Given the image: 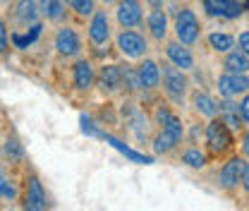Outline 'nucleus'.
Here are the masks:
<instances>
[{
	"label": "nucleus",
	"mask_w": 249,
	"mask_h": 211,
	"mask_svg": "<svg viewBox=\"0 0 249 211\" xmlns=\"http://www.w3.org/2000/svg\"><path fill=\"white\" fill-rule=\"evenodd\" d=\"M101 2H113V0H101Z\"/></svg>",
	"instance_id": "nucleus-34"
},
{
	"label": "nucleus",
	"mask_w": 249,
	"mask_h": 211,
	"mask_svg": "<svg viewBox=\"0 0 249 211\" xmlns=\"http://www.w3.org/2000/svg\"><path fill=\"white\" fill-rule=\"evenodd\" d=\"M137 72H139V79H142L144 89H156L160 84V67L154 60H144Z\"/></svg>",
	"instance_id": "nucleus-16"
},
{
	"label": "nucleus",
	"mask_w": 249,
	"mask_h": 211,
	"mask_svg": "<svg viewBox=\"0 0 249 211\" xmlns=\"http://www.w3.org/2000/svg\"><path fill=\"white\" fill-rule=\"evenodd\" d=\"M235 43H237V51H242L249 58V31H242L240 36H235Z\"/></svg>",
	"instance_id": "nucleus-27"
},
{
	"label": "nucleus",
	"mask_w": 249,
	"mask_h": 211,
	"mask_svg": "<svg viewBox=\"0 0 249 211\" xmlns=\"http://www.w3.org/2000/svg\"><path fill=\"white\" fill-rule=\"evenodd\" d=\"M36 17H38V5H36L34 0H22V2L17 5V19H19L22 24L36 22Z\"/></svg>",
	"instance_id": "nucleus-23"
},
{
	"label": "nucleus",
	"mask_w": 249,
	"mask_h": 211,
	"mask_svg": "<svg viewBox=\"0 0 249 211\" xmlns=\"http://www.w3.org/2000/svg\"><path fill=\"white\" fill-rule=\"evenodd\" d=\"M118 48L123 51L127 58L139 60V58H144V53H146V38L132 29L120 31V36H118Z\"/></svg>",
	"instance_id": "nucleus-5"
},
{
	"label": "nucleus",
	"mask_w": 249,
	"mask_h": 211,
	"mask_svg": "<svg viewBox=\"0 0 249 211\" xmlns=\"http://www.w3.org/2000/svg\"><path fill=\"white\" fill-rule=\"evenodd\" d=\"M7 48V31H5V24H2V19H0V53Z\"/></svg>",
	"instance_id": "nucleus-32"
},
{
	"label": "nucleus",
	"mask_w": 249,
	"mask_h": 211,
	"mask_svg": "<svg viewBox=\"0 0 249 211\" xmlns=\"http://www.w3.org/2000/svg\"><path fill=\"white\" fill-rule=\"evenodd\" d=\"M182 163L189 166V168H204L206 166V156L201 153V149H196V147H187L182 151Z\"/></svg>",
	"instance_id": "nucleus-24"
},
{
	"label": "nucleus",
	"mask_w": 249,
	"mask_h": 211,
	"mask_svg": "<svg viewBox=\"0 0 249 211\" xmlns=\"http://www.w3.org/2000/svg\"><path fill=\"white\" fill-rule=\"evenodd\" d=\"M24 209L27 211H48V199H46V192H43L38 178H29V182H27Z\"/></svg>",
	"instance_id": "nucleus-11"
},
{
	"label": "nucleus",
	"mask_w": 249,
	"mask_h": 211,
	"mask_svg": "<svg viewBox=\"0 0 249 211\" xmlns=\"http://www.w3.org/2000/svg\"><path fill=\"white\" fill-rule=\"evenodd\" d=\"M206 147H209V153L213 158L228 153L230 147H232V132L218 118H211V122L206 125Z\"/></svg>",
	"instance_id": "nucleus-2"
},
{
	"label": "nucleus",
	"mask_w": 249,
	"mask_h": 211,
	"mask_svg": "<svg viewBox=\"0 0 249 211\" xmlns=\"http://www.w3.org/2000/svg\"><path fill=\"white\" fill-rule=\"evenodd\" d=\"M160 77H163L165 94H168L173 101L182 103V98L187 96V87H189V82H187V77H185V70H180V67H175V65L170 62V65H163Z\"/></svg>",
	"instance_id": "nucleus-3"
},
{
	"label": "nucleus",
	"mask_w": 249,
	"mask_h": 211,
	"mask_svg": "<svg viewBox=\"0 0 249 211\" xmlns=\"http://www.w3.org/2000/svg\"><path fill=\"white\" fill-rule=\"evenodd\" d=\"M98 79H101V87H103V89H108V91L120 89V87H123V67H118V65H108V67L101 70Z\"/></svg>",
	"instance_id": "nucleus-18"
},
{
	"label": "nucleus",
	"mask_w": 249,
	"mask_h": 211,
	"mask_svg": "<svg viewBox=\"0 0 249 211\" xmlns=\"http://www.w3.org/2000/svg\"><path fill=\"white\" fill-rule=\"evenodd\" d=\"M115 15H118L120 27H124V29L139 27L142 19H144V12H142V2L139 0H120Z\"/></svg>",
	"instance_id": "nucleus-7"
},
{
	"label": "nucleus",
	"mask_w": 249,
	"mask_h": 211,
	"mask_svg": "<svg viewBox=\"0 0 249 211\" xmlns=\"http://www.w3.org/2000/svg\"><path fill=\"white\" fill-rule=\"evenodd\" d=\"M204 7L211 17H225V19H235L245 12L242 2L237 0H204Z\"/></svg>",
	"instance_id": "nucleus-8"
},
{
	"label": "nucleus",
	"mask_w": 249,
	"mask_h": 211,
	"mask_svg": "<svg viewBox=\"0 0 249 211\" xmlns=\"http://www.w3.org/2000/svg\"><path fill=\"white\" fill-rule=\"evenodd\" d=\"M242 153L249 158V132H245V137H242Z\"/></svg>",
	"instance_id": "nucleus-33"
},
{
	"label": "nucleus",
	"mask_w": 249,
	"mask_h": 211,
	"mask_svg": "<svg viewBox=\"0 0 249 211\" xmlns=\"http://www.w3.org/2000/svg\"><path fill=\"white\" fill-rule=\"evenodd\" d=\"M192 103H194L196 113H201V115H206V118H218V101H213L209 94L196 91V94L192 96Z\"/></svg>",
	"instance_id": "nucleus-19"
},
{
	"label": "nucleus",
	"mask_w": 249,
	"mask_h": 211,
	"mask_svg": "<svg viewBox=\"0 0 249 211\" xmlns=\"http://www.w3.org/2000/svg\"><path fill=\"white\" fill-rule=\"evenodd\" d=\"M242 166H245V158H240V156H232L223 168H220V175H218V182H220V187L223 190H235L237 185H240V175H242Z\"/></svg>",
	"instance_id": "nucleus-10"
},
{
	"label": "nucleus",
	"mask_w": 249,
	"mask_h": 211,
	"mask_svg": "<svg viewBox=\"0 0 249 211\" xmlns=\"http://www.w3.org/2000/svg\"><path fill=\"white\" fill-rule=\"evenodd\" d=\"M93 84V67L89 60H79L74 65V87L77 89H89Z\"/></svg>",
	"instance_id": "nucleus-20"
},
{
	"label": "nucleus",
	"mask_w": 249,
	"mask_h": 211,
	"mask_svg": "<svg viewBox=\"0 0 249 211\" xmlns=\"http://www.w3.org/2000/svg\"><path fill=\"white\" fill-rule=\"evenodd\" d=\"M218 91L223 98H235L240 94L249 91V77L247 75H235V72H225L218 77Z\"/></svg>",
	"instance_id": "nucleus-6"
},
{
	"label": "nucleus",
	"mask_w": 249,
	"mask_h": 211,
	"mask_svg": "<svg viewBox=\"0 0 249 211\" xmlns=\"http://www.w3.org/2000/svg\"><path fill=\"white\" fill-rule=\"evenodd\" d=\"M165 56H168V60L173 62L175 67H180V70H192V67H194L192 51L187 48L185 43H180V41H170V43L165 46Z\"/></svg>",
	"instance_id": "nucleus-13"
},
{
	"label": "nucleus",
	"mask_w": 249,
	"mask_h": 211,
	"mask_svg": "<svg viewBox=\"0 0 249 211\" xmlns=\"http://www.w3.org/2000/svg\"><path fill=\"white\" fill-rule=\"evenodd\" d=\"M158 118H160L163 130H160V134L154 139V151L156 153H168L170 149H175V147L180 144V139H182V134H185V127H182V122H180L178 115H173V113L165 111V108L158 111Z\"/></svg>",
	"instance_id": "nucleus-1"
},
{
	"label": "nucleus",
	"mask_w": 249,
	"mask_h": 211,
	"mask_svg": "<svg viewBox=\"0 0 249 211\" xmlns=\"http://www.w3.org/2000/svg\"><path fill=\"white\" fill-rule=\"evenodd\" d=\"M218 115H220V122H223L230 132H240V130H242L240 103H235L232 98H225V101L218 103Z\"/></svg>",
	"instance_id": "nucleus-9"
},
{
	"label": "nucleus",
	"mask_w": 249,
	"mask_h": 211,
	"mask_svg": "<svg viewBox=\"0 0 249 211\" xmlns=\"http://www.w3.org/2000/svg\"><path fill=\"white\" fill-rule=\"evenodd\" d=\"M149 34L154 36L156 41H163L165 36H168V15L163 12V10H151L149 12Z\"/></svg>",
	"instance_id": "nucleus-15"
},
{
	"label": "nucleus",
	"mask_w": 249,
	"mask_h": 211,
	"mask_svg": "<svg viewBox=\"0 0 249 211\" xmlns=\"http://www.w3.org/2000/svg\"><path fill=\"white\" fill-rule=\"evenodd\" d=\"M240 113H242V122L249 125V91L242 96V101H240Z\"/></svg>",
	"instance_id": "nucleus-29"
},
{
	"label": "nucleus",
	"mask_w": 249,
	"mask_h": 211,
	"mask_svg": "<svg viewBox=\"0 0 249 211\" xmlns=\"http://www.w3.org/2000/svg\"><path fill=\"white\" fill-rule=\"evenodd\" d=\"M123 84L127 91H139L142 89V79H139V72L132 70V67H124L123 70Z\"/></svg>",
	"instance_id": "nucleus-25"
},
{
	"label": "nucleus",
	"mask_w": 249,
	"mask_h": 211,
	"mask_svg": "<svg viewBox=\"0 0 249 211\" xmlns=\"http://www.w3.org/2000/svg\"><path fill=\"white\" fill-rule=\"evenodd\" d=\"M38 10H41L48 19H53V22H60L62 17H65V5H62V0H41Z\"/></svg>",
	"instance_id": "nucleus-22"
},
{
	"label": "nucleus",
	"mask_w": 249,
	"mask_h": 211,
	"mask_svg": "<svg viewBox=\"0 0 249 211\" xmlns=\"http://www.w3.org/2000/svg\"><path fill=\"white\" fill-rule=\"evenodd\" d=\"M240 185H242V190L249 194V161H245V166H242V175H240Z\"/></svg>",
	"instance_id": "nucleus-30"
},
{
	"label": "nucleus",
	"mask_w": 249,
	"mask_h": 211,
	"mask_svg": "<svg viewBox=\"0 0 249 211\" xmlns=\"http://www.w3.org/2000/svg\"><path fill=\"white\" fill-rule=\"evenodd\" d=\"M223 67L225 72H235V75H247L249 72V58L242 53V51H228L225 60H223Z\"/></svg>",
	"instance_id": "nucleus-17"
},
{
	"label": "nucleus",
	"mask_w": 249,
	"mask_h": 211,
	"mask_svg": "<svg viewBox=\"0 0 249 211\" xmlns=\"http://www.w3.org/2000/svg\"><path fill=\"white\" fill-rule=\"evenodd\" d=\"M55 48H58L60 56H77L82 51V41H79L77 31L72 27H62L55 34Z\"/></svg>",
	"instance_id": "nucleus-12"
},
{
	"label": "nucleus",
	"mask_w": 249,
	"mask_h": 211,
	"mask_svg": "<svg viewBox=\"0 0 249 211\" xmlns=\"http://www.w3.org/2000/svg\"><path fill=\"white\" fill-rule=\"evenodd\" d=\"M0 194H2L5 199H15V197H17V190H15L7 180H2V178H0Z\"/></svg>",
	"instance_id": "nucleus-28"
},
{
	"label": "nucleus",
	"mask_w": 249,
	"mask_h": 211,
	"mask_svg": "<svg viewBox=\"0 0 249 211\" xmlns=\"http://www.w3.org/2000/svg\"><path fill=\"white\" fill-rule=\"evenodd\" d=\"M67 2V7H72L77 15H82V17H87V15H93V0H65Z\"/></svg>",
	"instance_id": "nucleus-26"
},
{
	"label": "nucleus",
	"mask_w": 249,
	"mask_h": 211,
	"mask_svg": "<svg viewBox=\"0 0 249 211\" xmlns=\"http://www.w3.org/2000/svg\"><path fill=\"white\" fill-rule=\"evenodd\" d=\"M7 153H15V156H19L22 153V149H19V144H17V139H7Z\"/></svg>",
	"instance_id": "nucleus-31"
},
{
	"label": "nucleus",
	"mask_w": 249,
	"mask_h": 211,
	"mask_svg": "<svg viewBox=\"0 0 249 211\" xmlns=\"http://www.w3.org/2000/svg\"><path fill=\"white\" fill-rule=\"evenodd\" d=\"M89 38L96 46H103L110 38V24H108V15L106 12H93V19L89 24Z\"/></svg>",
	"instance_id": "nucleus-14"
},
{
	"label": "nucleus",
	"mask_w": 249,
	"mask_h": 211,
	"mask_svg": "<svg viewBox=\"0 0 249 211\" xmlns=\"http://www.w3.org/2000/svg\"><path fill=\"white\" fill-rule=\"evenodd\" d=\"M199 29L201 27H199V19H196L194 10L182 7L178 12V17H175V36H178V41L185 43V46H192L199 38Z\"/></svg>",
	"instance_id": "nucleus-4"
},
{
	"label": "nucleus",
	"mask_w": 249,
	"mask_h": 211,
	"mask_svg": "<svg viewBox=\"0 0 249 211\" xmlns=\"http://www.w3.org/2000/svg\"><path fill=\"white\" fill-rule=\"evenodd\" d=\"M209 46H211L216 53H228V51L235 48V36H232V34L213 31V34H209Z\"/></svg>",
	"instance_id": "nucleus-21"
}]
</instances>
